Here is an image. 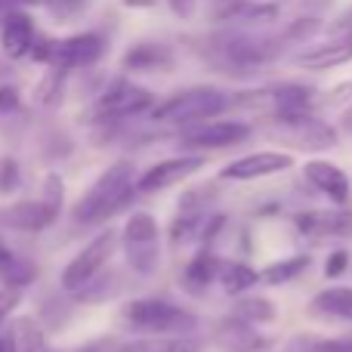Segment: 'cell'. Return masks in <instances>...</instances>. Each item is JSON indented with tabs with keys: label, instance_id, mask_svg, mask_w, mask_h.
Listing matches in <instances>:
<instances>
[{
	"label": "cell",
	"instance_id": "cell-21",
	"mask_svg": "<svg viewBox=\"0 0 352 352\" xmlns=\"http://www.w3.org/2000/svg\"><path fill=\"white\" fill-rule=\"evenodd\" d=\"M118 352H198V343L186 340V337H140V340L124 343Z\"/></svg>",
	"mask_w": 352,
	"mask_h": 352
},
{
	"label": "cell",
	"instance_id": "cell-2",
	"mask_svg": "<svg viewBox=\"0 0 352 352\" xmlns=\"http://www.w3.org/2000/svg\"><path fill=\"white\" fill-rule=\"evenodd\" d=\"M136 188V176H133V164L121 161V164H111L109 170L99 176L90 188L78 198V204L72 207L74 219L78 223H105L109 217H115L130 198H133Z\"/></svg>",
	"mask_w": 352,
	"mask_h": 352
},
{
	"label": "cell",
	"instance_id": "cell-15",
	"mask_svg": "<svg viewBox=\"0 0 352 352\" xmlns=\"http://www.w3.org/2000/svg\"><path fill=\"white\" fill-rule=\"evenodd\" d=\"M291 167H294V158L285 152H254L226 164L223 179H260V176H272L281 170H291Z\"/></svg>",
	"mask_w": 352,
	"mask_h": 352
},
{
	"label": "cell",
	"instance_id": "cell-6",
	"mask_svg": "<svg viewBox=\"0 0 352 352\" xmlns=\"http://www.w3.org/2000/svg\"><path fill=\"white\" fill-rule=\"evenodd\" d=\"M124 322L136 331H152V334L167 337H179L198 328V318L192 312L167 303V300H133L124 306Z\"/></svg>",
	"mask_w": 352,
	"mask_h": 352
},
{
	"label": "cell",
	"instance_id": "cell-25",
	"mask_svg": "<svg viewBox=\"0 0 352 352\" xmlns=\"http://www.w3.org/2000/svg\"><path fill=\"white\" fill-rule=\"evenodd\" d=\"M306 266H309V256H291V260H278V263H272V266H266L260 272V278L266 281V285H285V281L297 278Z\"/></svg>",
	"mask_w": 352,
	"mask_h": 352
},
{
	"label": "cell",
	"instance_id": "cell-3",
	"mask_svg": "<svg viewBox=\"0 0 352 352\" xmlns=\"http://www.w3.org/2000/svg\"><path fill=\"white\" fill-rule=\"evenodd\" d=\"M229 105H232L229 93L217 90V87H192V90L173 93L170 99L155 105L148 115L158 124H186V127H192V124L210 121V118L223 115Z\"/></svg>",
	"mask_w": 352,
	"mask_h": 352
},
{
	"label": "cell",
	"instance_id": "cell-5",
	"mask_svg": "<svg viewBox=\"0 0 352 352\" xmlns=\"http://www.w3.org/2000/svg\"><path fill=\"white\" fill-rule=\"evenodd\" d=\"M316 93L303 84H272L260 90H244L232 96V105L254 115L266 118H291V115H309Z\"/></svg>",
	"mask_w": 352,
	"mask_h": 352
},
{
	"label": "cell",
	"instance_id": "cell-19",
	"mask_svg": "<svg viewBox=\"0 0 352 352\" xmlns=\"http://www.w3.org/2000/svg\"><path fill=\"white\" fill-rule=\"evenodd\" d=\"M297 226L306 235H352V210H309L300 213Z\"/></svg>",
	"mask_w": 352,
	"mask_h": 352
},
{
	"label": "cell",
	"instance_id": "cell-29",
	"mask_svg": "<svg viewBox=\"0 0 352 352\" xmlns=\"http://www.w3.org/2000/svg\"><path fill=\"white\" fill-rule=\"evenodd\" d=\"M62 78H65V72H50L47 80H41V87H37V99H41L43 105H56L62 96Z\"/></svg>",
	"mask_w": 352,
	"mask_h": 352
},
{
	"label": "cell",
	"instance_id": "cell-33",
	"mask_svg": "<svg viewBox=\"0 0 352 352\" xmlns=\"http://www.w3.org/2000/svg\"><path fill=\"white\" fill-rule=\"evenodd\" d=\"M346 266H349V254L346 250H337V254H331L328 266H324V275H328V278H337Z\"/></svg>",
	"mask_w": 352,
	"mask_h": 352
},
{
	"label": "cell",
	"instance_id": "cell-30",
	"mask_svg": "<svg viewBox=\"0 0 352 352\" xmlns=\"http://www.w3.org/2000/svg\"><path fill=\"white\" fill-rule=\"evenodd\" d=\"M22 303V287H12V285H3L0 287V324L12 316V309Z\"/></svg>",
	"mask_w": 352,
	"mask_h": 352
},
{
	"label": "cell",
	"instance_id": "cell-34",
	"mask_svg": "<svg viewBox=\"0 0 352 352\" xmlns=\"http://www.w3.org/2000/svg\"><path fill=\"white\" fill-rule=\"evenodd\" d=\"M331 34H352V6L337 19L334 25H331Z\"/></svg>",
	"mask_w": 352,
	"mask_h": 352
},
{
	"label": "cell",
	"instance_id": "cell-10",
	"mask_svg": "<svg viewBox=\"0 0 352 352\" xmlns=\"http://www.w3.org/2000/svg\"><path fill=\"white\" fill-rule=\"evenodd\" d=\"M118 248V232H99L65 269H62V285L68 291H80L84 285H90L96 278V272L109 263V256L115 254Z\"/></svg>",
	"mask_w": 352,
	"mask_h": 352
},
{
	"label": "cell",
	"instance_id": "cell-18",
	"mask_svg": "<svg viewBox=\"0 0 352 352\" xmlns=\"http://www.w3.org/2000/svg\"><path fill=\"white\" fill-rule=\"evenodd\" d=\"M306 179L318 188L322 195H328L334 204H346L349 201V176L340 170L337 164H328V161H309L303 167Z\"/></svg>",
	"mask_w": 352,
	"mask_h": 352
},
{
	"label": "cell",
	"instance_id": "cell-26",
	"mask_svg": "<svg viewBox=\"0 0 352 352\" xmlns=\"http://www.w3.org/2000/svg\"><path fill=\"white\" fill-rule=\"evenodd\" d=\"M219 266H223V263H219L217 256H210V254H198L192 263H188V269H186L188 285L204 287V285H210V281H217V278H219Z\"/></svg>",
	"mask_w": 352,
	"mask_h": 352
},
{
	"label": "cell",
	"instance_id": "cell-39",
	"mask_svg": "<svg viewBox=\"0 0 352 352\" xmlns=\"http://www.w3.org/2000/svg\"><path fill=\"white\" fill-rule=\"evenodd\" d=\"M0 352H19L16 337H0Z\"/></svg>",
	"mask_w": 352,
	"mask_h": 352
},
{
	"label": "cell",
	"instance_id": "cell-22",
	"mask_svg": "<svg viewBox=\"0 0 352 352\" xmlns=\"http://www.w3.org/2000/svg\"><path fill=\"white\" fill-rule=\"evenodd\" d=\"M312 312L334 318H352V287H328L312 300Z\"/></svg>",
	"mask_w": 352,
	"mask_h": 352
},
{
	"label": "cell",
	"instance_id": "cell-23",
	"mask_svg": "<svg viewBox=\"0 0 352 352\" xmlns=\"http://www.w3.org/2000/svg\"><path fill=\"white\" fill-rule=\"evenodd\" d=\"M260 281V275L250 266H241V263H223L219 266V285H223L226 294H241L248 287H254Z\"/></svg>",
	"mask_w": 352,
	"mask_h": 352
},
{
	"label": "cell",
	"instance_id": "cell-20",
	"mask_svg": "<svg viewBox=\"0 0 352 352\" xmlns=\"http://www.w3.org/2000/svg\"><path fill=\"white\" fill-rule=\"evenodd\" d=\"M219 346L232 349V352H250V349H260L266 346V340H263L260 334H254V331L244 324V318H232V322H226L223 328H219Z\"/></svg>",
	"mask_w": 352,
	"mask_h": 352
},
{
	"label": "cell",
	"instance_id": "cell-35",
	"mask_svg": "<svg viewBox=\"0 0 352 352\" xmlns=\"http://www.w3.org/2000/svg\"><path fill=\"white\" fill-rule=\"evenodd\" d=\"M312 352H352V340H331V343H318Z\"/></svg>",
	"mask_w": 352,
	"mask_h": 352
},
{
	"label": "cell",
	"instance_id": "cell-11",
	"mask_svg": "<svg viewBox=\"0 0 352 352\" xmlns=\"http://www.w3.org/2000/svg\"><path fill=\"white\" fill-rule=\"evenodd\" d=\"M250 136L248 124L238 121H201L182 133V146L188 148H229Z\"/></svg>",
	"mask_w": 352,
	"mask_h": 352
},
{
	"label": "cell",
	"instance_id": "cell-40",
	"mask_svg": "<svg viewBox=\"0 0 352 352\" xmlns=\"http://www.w3.org/2000/svg\"><path fill=\"white\" fill-rule=\"evenodd\" d=\"M340 127L346 130V133H352V105H349L346 111H343V118H340Z\"/></svg>",
	"mask_w": 352,
	"mask_h": 352
},
{
	"label": "cell",
	"instance_id": "cell-9",
	"mask_svg": "<svg viewBox=\"0 0 352 352\" xmlns=\"http://www.w3.org/2000/svg\"><path fill=\"white\" fill-rule=\"evenodd\" d=\"M155 109V96L142 87H136L127 78H115L96 102V121H124V118H136L142 111Z\"/></svg>",
	"mask_w": 352,
	"mask_h": 352
},
{
	"label": "cell",
	"instance_id": "cell-37",
	"mask_svg": "<svg viewBox=\"0 0 352 352\" xmlns=\"http://www.w3.org/2000/svg\"><path fill=\"white\" fill-rule=\"evenodd\" d=\"M22 3H31V0H0V22L6 19V12H12V10H19Z\"/></svg>",
	"mask_w": 352,
	"mask_h": 352
},
{
	"label": "cell",
	"instance_id": "cell-4",
	"mask_svg": "<svg viewBox=\"0 0 352 352\" xmlns=\"http://www.w3.org/2000/svg\"><path fill=\"white\" fill-rule=\"evenodd\" d=\"M105 56V41L99 34H72V37H37L34 53L31 59L43 62V65L56 68V72H78V68H90L96 65Z\"/></svg>",
	"mask_w": 352,
	"mask_h": 352
},
{
	"label": "cell",
	"instance_id": "cell-28",
	"mask_svg": "<svg viewBox=\"0 0 352 352\" xmlns=\"http://www.w3.org/2000/svg\"><path fill=\"white\" fill-rule=\"evenodd\" d=\"M238 318H244V322H272L275 318V306L269 303V300H241L235 309Z\"/></svg>",
	"mask_w": 352,
	"mask_h": 352
},
{
	"label": "cell",
	"instance_id": "cell-1",
	"mask_svg": "<svg viewBox=\"0 0 352 352\" xmlns=\"http://www.w3.org/2000/svg\"><path fill=\"white\" fill-rule=\"evenodd\" d=\"M207 59L226 74H254L281 56V41L256 37L250 31H223L207 41Z\"/></svg>",
	"mask_w": 352,
	"mask_h": 352
},
{
	"label": "cell",
	"instance_id": "cell-13",
	"mask_svg": "<svg viewBox=\"0 0 352 352\" xmlns=\"http://www.w3.org/2000/svg\"><path fill=\"white\" fill-rule=\"evenodd\" d=\"M34 43H37V31L28 12L22 6L6 12V19L0 22V53L6 59H25V56L34 53Z\"/></svg>",
	"mask_w": 352,
	"mask_h": 352
},
{
	"label": "cell",
	"instance_id": "cell-38",
	"mask_svg": "<svg viewBox=\"0 0 352 352\" xmlns=\"http://www.w3.org/2000/svg\"><path fill=\"white\" fill-rule=\"evenodd\" d=\"M170 6L179 12V16H188V12H192V0H170Z\"/></svg>",
	"mask_w": 352,
	"mask_h": 352
},
{
	"label": "cell",
	"instance_id": "cell-36",
	"mask_svg": "<svg viewBox=\"0 0 352 352\" xmlns=\"http://www.w3.org/2000/svg\"><path fill=\"white\" fill-rule=\"evenodd\" d=\"M127 10H152V6H158L161 0H121Z\"/></svg>",
	"mask_w": 352,
	"mask_h": 352
},
{
	"label": "cell",
	"instance_id": "cell-16",
	"mask_svg": "<svg viewBox=\"0 0 352 352\" xmlns=\"http://www.w3.org/2000/svg\"><path fill=\"white\" fill-rule=\"evenodd\" d=\"M346 62H352V34H334V41L309 47L297 56V65L309 68V72H328V68L346 65Z\"/></svg>",
	"mask_w": 352,
	"mask_h": 352
},
{
	"label": "cell",
	"instance_id": "cell-32",
	"mask_svg": "<svg viewBox=\"0 0 352 352\" xmlns=\"http://www.w3.org/2000/svg\"><path fill=\"white\" fill-rule=\"evenodd\" d=\"M19 109H22L19 93L12 90V87H0V115H16Z\"/></svg>",
	"mask_w": 352,
	"mask_h": 352
},
{
	"label": "cell",
	"instance_id": "cell-14",
	"mask_svg": "<svg viewBox=\"0 0 352 352\" xmlns=\"http://www.w3.org/2000/svg\"><path fill=\"white\" fill-rule=\"evenodd\" d=\"M201 167H204V158H198V155H192V158H167V161H161V164L148 167V170L136 179V188L146 195L161 192V188H170L176 182L188 179V176L198 173Z\"/></svg>",
	"mask_w": 352,
	"mask_h": 352
},
{
	"label": "cell",
	"instance_id": "cell-31",
	"mask_svg": "<svg viewBox=\"0 0 352 352\" xmlns=\"http://www.w3.org/2000/svg\"><path fill=\"white\" fill-rule=\"evenodd\" d=\"M16 182H19L16 161L3 158V161H0V192H12V188H16Z\"/></svg>",
	"mask_w": 352,
	"mask_h": 352
},
{
	"label": "cell",
	"instance_id": "cell-7",
	"mask_svg": "<svg viewBox=\"0 0 352 352\" xmlns=\"http://www.w3.org/2000/svg\"><path fill=\"white\" fill-rule=\"evenodd\" d=\"M121 248L127 266L140 275H152L161 260V235L152 213H133L121 232Z\"/></svg>",
	"mask_w": 352,
	"mask_h": 352
},
{
	"label": "cell",
	"instance_id": "cell-17",
	"mask_svg": "<svg viewBox=\"0 0 352 352\" xmlns=\"http://www.w3.org/2000/svg\"><path fill=\"white\" fill-rule=\"evenodd\" d=\"M176 65V53L167 43H136L124 53V68L142 74H158Z\"/></svg>",
	"mask_w": 352,
	"mask_h": 352
},
{
	"label": "cell",
	"instance_id": "cell-24",
	"mask_svg": "<svg viewBox=\"0 0 352 352\" xmlns=\"http://www.w3.org/2000/svg\"><path fill=\"white\" fill-rule=\"evenodd\" d=\"M16 343H19V352H59V349L50 346V340L43 337V331L37 328L34 318H19Z\"/></svg>",
	"mask_w": 352,
	"mask_h": 352
},
{
	"label": "cell",
	"instance_id": "cell-8",
	"mask_svg": "<svg viewBox=\"0 0 352 352\" xmlns=\"http://www.w3.org/2000/svg\"><path fill=\"white\" fill-rule=\"evenodd\" d=\"M269 133L285 146L300 148V152H328L337 146V130L312 115L269 118Z\"/></svg>",
	"mask_w": 352,
	"mask_h": 352
},
{
	"label": "cell",
	"instance_id": "cell-27",
	"mask_svg": "<svg viewBox=\"0 0 352 352\" xmlns=\"http://www.w3.org/2000/svg\"><path fill=\"white\" fill-rule=\"evenodd\" d=\"M43 6H47V12L53 19H59V22H72V19L84 16L87 10H90L93 0H41Z\"/></svg>",
	"mask_w": 352,
	"mask_h": 352
},
{
	"label": "cell",
	"instance_id": "cell-12",
	"mask_svg": "<svg viewBox=\"0 0 352 352\" xmlns=\"http://www.w3.org/2000/svg\"><path fill=\"white\" fill-rule=\"evenodd\" d=\"M59 207L56 201L41 198V201H19V204L0 207V226L6 229H19V232H41L47 226L56 223L59 217Z\"/></svg>",
	"mask_w": 352,
	"mask_h": 352
}]
</instances>
